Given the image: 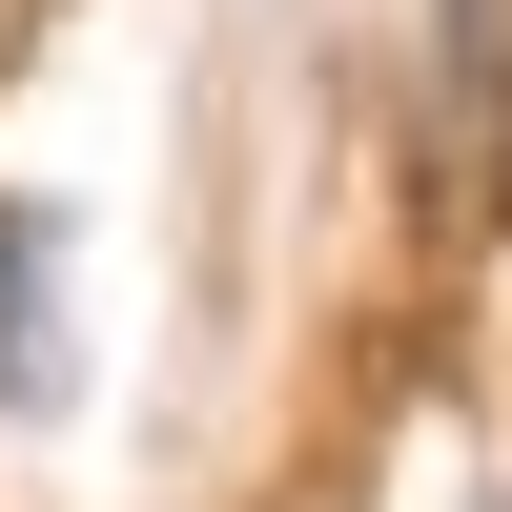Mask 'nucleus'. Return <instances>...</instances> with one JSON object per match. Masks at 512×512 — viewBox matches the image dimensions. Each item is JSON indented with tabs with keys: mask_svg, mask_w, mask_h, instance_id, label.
I'll use <instances>...</instances> for the list:
<instances>
[{
	"mask_svg": "<svg viewBox=\"0 0 512 512\" xmlns=\"http://www.w3.org/2000/svg\"><path fill=\"white\" fill-rule=\"evenodd\" d=\"M62 369V308H41V205H0V390Z\"/></svg>",
	"mask_w": 512,
	"mask_h": 512,
	"instance_id": "1",
	"label": "nucleus"
}]
</instances>
